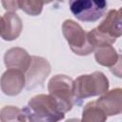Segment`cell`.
<instances>
[{"label": "cell", "mask_w": 122, "mask_h": 122, "mask_svg": "<svg viewBox=\"0 0 122 122\" xmlns=\"http://www.w3.org/2000/svg\"><path fill=\"white\" fill-rule=\"evenodd\" d=\"M22 112L28 122H59L65 117V112L50 94L34 95Z\"/></svg>", "instance_id": "6da1fadb"}, {"label": "cell", "mask_w": 122, "mask_h": 122, "mask_svg": "<svg viewBox=\"0 0 122 122\" xmlns=\"http://www.w3.org/2000/svg\"><path fill=\"white\" fill-rule=\"evenodd\" d=\"M121 34V10H111L96 28L87 32V37L91 46L95 50L99 47L113 44Z\"/></svg>", "instance_id": "7a4b0ae2"}, {"label": "cell", "mask_w": 122, "mask_h": 122, "mask_svg": "<svg viewBox=\"0 0 122 122\" xmlns=\"http://www.w3.org/2000/svg\"><path fill=\"white\" fill-rule=\"evenodd\" d=\"M109 91V79L101 71L82 74L73 80V104L81 105L84 99L102 95Z\"/></svg>", "instance_id": "3957f363"}, {"label": "cell", "mask_w": 122, "mask_h": 122, "mask_svg": "<svg viewBox=\"0 0 122 122\" xmlns=\"http://www.w3.org/2000/svg\"><path fill=\"white\" fill-rule=\"evenodd\" d=\"M49 94L57 102L63 112L71 110L73 104V80L65 74L52 76L48 83Z\"/></svg>", "instance_id": "277c9868"}, {"label": "cell", "mask_w": 122, "mask_h": 122, "mask_svg": "<svg viewBox=\"0 0 122 122\" xmlns=\"http://www.w3.org/2000/svg\"><path fill=\"white\" fill-rule=\"evenodd\" d=\"M62 33L71 50L77 55H89L94 50L88 41L87 31L73 20L67 19L62 24Z\"/></svg>", "instance_id": "5b68a950"}, {"label": "cell", "mask_w": 122, "mask_h": 122, "mask_svg": "<svg viewBox=\"0 0 122 122\" xmlns=\"http://www.w3.org/2000/svg\"><path fill=\"white\" fill-rule=\"evenodd\" d=\"M69 5L71 13L82 22L97 21L108 8V3L104 0H72Z\"/></svg>", "instance_id": "8992f818"}, {"label": "cell", "mask_w": 122, "mask_h": 122, "mask_svg": "<svg viewBox=\"0 0 122 122\" xmlns=\"http://www.w3.org/2000/svg\"><path fill=\"white\" fill-rule=\"evenodd\" d=\"M51 72V65L47 59L41 56H31L29 69L25 72L26 89L32 90L37 86H42Z\"/></svg>", "instance_id": "52a82bcc"}, {"label": "cell", "mask_w": 122, "mask_h": 122, "mask_svg": "<svg viewBox=\"0 0 122 122\" xmlns=\"http://www.w3.org/2000/svg\"><path fill=\"white\" fill-rule=\"evenodd\" d=\"M25 73L19 70L8 69L0 78V88L3 93L9 96L18 95L25 88Z\"/></svg>", "instance_id": "ba28073f"}, {"label": "cell", "mask_w": 122, "mask_h": 122, "mask_svg": "<svg viewBox=\"0 0 122 122\" xmlns=\"http://www.w3.org/2000/svg\"><path fill=\"white\" fill-rule=\"evenodd\" d=\"M23 30V23L16 12L7 11L0 19V37L6 41H12L19 37Z\"/></svg>", "instance_id": "9c48e42d"}, {"label": "cell", "mask_w": 122, "mask_h": 122, "mask_svg": "<svg viewBox=\"0 0 122 122\" xmlns=\"http://www.w3.org/2000/svg\"><path fill=\"white\" fill-rule=\"evenodd\" d=\"M95 102L107 116L120 114L122 112V90L116 88L108 91L106 93L100 95Z\"/></svg>", "instance_id": "30bf717a"}, {"label": "cell", "mask_w": 122, "mask_h": 122, "mask_svg": "<svg viewBox=\"0 0 122 122\" xmlns=\"http://www.w3.org/2000/svg\"><path fill=\"white\" fill-rule=\"evenodd\" d=\"M31 56L29 52L19 47H14L9 49L4 55V63L8 69H15L23 71H27L30 65Z\"/></svg>", "instance_id": "8fae6325"}, {"label": "cell", "mask_w": 122, "mask_h": 122, "mask_svg": "<svg viewBox=\"0 0 122 122\" xmlns=\"http://www.w3.org/2000/svg\"><path fill=\"white\" fill-rule=\"evenodd\" d=\"M94 58L99 65L110 69L121 63V55L112 45L96 48L94 50Z\"/></svg>", "instance_id": "7c38bea8"}, {"label": "cell", "mask_w": 122, "mask_h": 122, "mask_svg": "<svg viewBox=\"0 0 122 122\" xmlns=\"http://www.w3.org/2000/svg\"><path fill=\"white\" fill-rule=\"evenodd\" d=\"M107 114L98 107L95 101L88 102L82 111L81 122H106Z\"/></svg>", "instance_id": "4fadbf2b"}, {"label": "cell", "mask_w": 122, "mask_h": 122, "mask_svg": "<svg viewBox=\"0 0 122 122\" xmlns=\"http://www.w3.org/2000/svg\"><path fill=\"white\" fill-rule=\"evenodd\" d=\"M0 122H27L24 112L16 106H5L0 110Z\"/></svg>", "instance_id": "5bb4252c"}, {"label": "cell", "mask_w": 122, "mask_h": 122, "mask_svg": "<svg viewBox=\"0 0 122 122\" xmlns=\"http://www.w3.org/2000/svg\"><path fill=\"white\" fill-rule=\"evenodd\" d=\"M44 3L34 0H20L18 1V8L31 16L39 15L43 10Z\"/></svg>", "instance_id": "9a60e30c"}, {"label": "cell", "mask_w": 122, "mask_h": 122, "mask_svg": "<svg viewBox=\"0 0 122 122\" xmlns=\"http://www.w3.org/2000/svg\"><path fill=\"white\" fill-rule=\"evenodd\" d=\"M4 9L8 11H13L19 10L18 8V0H8V1H2L1 2Z\"/></svg>", "instance_id": "2e32d148"}, {"label": "cell", "mask_w": 122, "mask_h": 122, "mask_svg": "<svg viewBox=\"0 0 122 122\" xmlns=\"http://www.w3.org/2000/svg\"><path fill=\"white\" fill-rule=\"evenodd\" d=\"M66 122H81V121L78 118H71V119H68Z\"/></svg>", "instance_id": "e0dca14e"}]
</instances>
